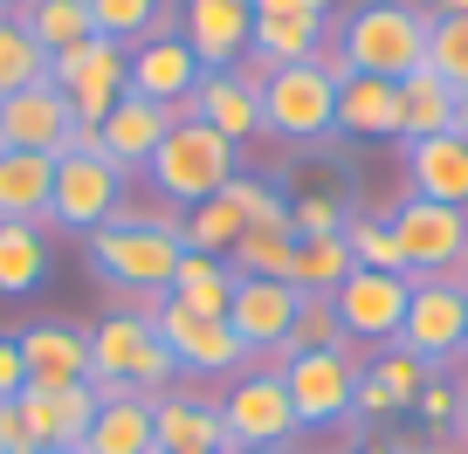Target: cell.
<instances>
[{
    "mask_svg": "<svg viewBox=\"0 0 468 454\" xmlns=\"http://www.w3.org/2000/svg\"><path fill=\"white\" fill-rule=\"evenodd\" d=\"M427 0H351L345 15H331V42L324 56L337 62V76H413L427 62Z\"/></svg>",
    "mask_w": 468,
    "mask_h": 454,
    "instance_id": "1",
    "label": "cell"
},
{
    "mask_svg": "<svg viewBox=\"0 0 468 454\" xmlns=\"http://www.w3.org/2000/svg\"><path fill=\"white\" fill-rule=\"evenodd\" d=\"M83 255H90V276L111 282L124 303H138V296H165V290H173L179 255H186V241H179V214L111 220V227H97V235L83 241Z\"/></svg>",
    "mask_w": 468,
    "mask_h": 454,
    "instance_id": "2",
    "label": "cell"
},
{
    "mask_svg": "<svg viewBox=\"0 0 468 454\" xmlns=\"http://www.w3.org/2000/svg\"><path fill=\"white\" fill-rule=\"evenodd\" d=\"M173 379H179V365H173V352L159 344L152 317H138V310L117 303V310H103V317L90 323V385H97V393L124 385V393L159 399Z\"/></svg>",
    "mask_w": 468,
    "mask_h": 454,
    "instance_id": "3",
    "label": "cell"
},
{
    "mask_svg": "<svg viewBox=\"0 0 468 454\" xmlns=\"http://www.w3.org/2000/svg\"><path fill=\"white\" fill-rule=\"evenodd\" d=\"M234 173H241L234 145L193 118V124H173V132H165V145L152 152V165H145V186L159 193L165 214H186V206L214 200V193L228 186Z\"/></svg>",
    "mask_w": 468,
    "mask_h": 454,
    "instance_id": "4",
    "label": "cell"
},
{
    "mask_svg": "<svg viewBox=\"0 0 468 454\" xmlns=\"http://www.w3.org/2000/svg\"><path fill=\"white\" fill-rule=\"evenodd\" d=\"M262 132L282 138V145H317V138H337V62H290V69L269 76L262 90Z\"/></svg>",
    "mask_w": 468,
    "mask_h": 454,
    "instance_id": "5",
    "label": "cell"
},
{
    "mask_svg": "<svg viewBox=\"0 0 468 454\" xmlns=\"http://www.w3.org/2000/svg\"><path fill=\"white\" fill-rule=\"evenodd\" d=\"M132 173H117L103 152H56V186H48V227L90 241L97 227H111L132 200Z\"/></svg>",
    "mask_w": 468,
    "mask_h": 454,
    "instance_id": "6",
    "label": "cell"
},
{
    "mask_svg": "<svg viewBox=\"0 0 468 454\" xmlns=\"http://www.w3.org/2000/svg\"><path fill=\"white\" fill-rule=\"evenodd\" d=\"M358 365H366L358 344H345V352H290V358H276V379H282V393H290V413H296L303 434H317V427H351Z\"/></svg>",
    "mask_w": 468,
    "mask_h": 454,
    "instance_id": "7",
    "label": "cell"
},
{
    "mask_svg": "<svg viewBox=\"0 0 468 454\" xmlns=\"http://www.w3.org/2000/svg\"><path fill=\"white\" fill-rule=\"evenodd\" d=\"M462 337H468V262L462 269H441V276H420L407 296V323H399V352H413L420 365H454L462 358Z\"/></svg>",
    "mask_w": 468,
    "mask_h": 454,
    "instance_id": "8",
    "label": "cell"
},
{
    "mask_svg": "<svg viewBox=\"0 0 468 454\" xmlns=\"http://www.w3.org/2000/svg\"><path fill=\"white\" fill-rule=\"evenodd\" d=\"M214 399H220V420H228L234 448H296V440H303V427H296V413H290V393H282L276 365L234 372Z\"/></svg>",
    "mask_w": 468,
    "mask_h": 454,
    "instance_id": "9",
    "label": "cell"
},
{
    "mask_svg": "<svg viewBox=\"0 0 468 454\" xmlns=\"http://www.w3.org/2000/svg\"><path fill=\"white\" fill-rule=\"evenodd\" d=\"M48 83L62 90V103L76 111V124H103V118H111V103L132 90V48L90 35V42L48 56Z\"/></svg>",
    "mask_w": 468,
    "mask_h": 454,
    "instance_id": "10",
    "label": "cell"
},
{
    "mask_svg": "<svg viewBox=\"0 0 468 454\" xmlns=\"http://www.w3.org/2000/svg\"><path fill=\"white\" fill-rule=\"evenodd\" d=\"M393 241H399V262H407V282L441 276V269H462L468 262V206H441V200H407L393 206Z\"/></svg>",
    "mask_w": 468,
    "mask_h": 454,
    "instance_id": "11",
    "label": "cell"
},
{
    "mask_svg": "<svg viewBox=\"0 0 468 454\" xmlns=\"http://www.w3.org/2000/svg\"><path fill=\"white\" fill-rule=\"evenodd\" d=\"M152 331H159V344L173 352V365L193 372V379H234V372H249V352H241V337H234L228 317H193V310H179L173 296H165Z\"/></svg>",
    "mask_w": 468,
    "mask_h": 454,
    "instance_id": "12",
    "label": "cell"
},
{
    "mask_svg": "<svg viewBox=\"0 0 468 454\" xmlns=\"http://www.w3.org/2000/svg\"><path fill=\"white\" fill-rule=\"evenodd\" d=\"M407 296H413V282L393 276V269H351V276L337 282L331 310H337L351 344H379L386 352L399 337V323H407Z\"/></svg>",
    "mask_w": 468,
    "mask_h": 454,
    "instance_id": "13",
    "label": "cell"
},
{
    "mask_svg": "<svg viewBox=\"0 0 468 454\" xmlns=\"http://www.w3.org/2000/svg\"><path fill=\"white\" fill-rule=\"evenodd\" d=\"M15 344H21L28 393H69V385H90V323L35 317V323L15 331Z\"/></svg>",
    "mask_w": 468,
    "mask_h": 454,
    "instance_id": "14",
    "label": "cell"
},
{
    "mask_svg": "<svg viewBox=\"0 0 468 454\" xmlns=\"http://www.w3.org/2000/svg\"><path fill=\"white\" fill-rule=\"evenodd\" d=\"M296 303H303V296H296L290 282H276V276H241V282H234L228 323H234V337H241L249 365H276V358L290 352Z\"/></svg>",
    "mask_w": 468,
    "mask_h": 454,
    "instance_id": "15",
    "label": "cell"
},
{
    "mask_svg": "<svg viewBox=\"0 0 468 454\" xmlns=\"http://www.w3.org/2000/svg\"><path fill=\"white\" fill-rule=\"evenodd\" d=\"M152 434H159V454H228V420H220V399L200 393V385H165L152 399Z\"/></svg>",
    "mask_w": 468,
    "mask_h": 454,
    "instance_id": "16",
    "label": "cell"
},
{
    "mask_svg": "<svg viewBox=\"0 0 468 454\" xmlns=\"http://www.w3.org/2000/svg\"><path fill=\"white\" fill-rule=\"evenodd\" d=\"M179 42L200 56V69H234L255 42L249 0H179Z\"/></svg>",
    "mask_w": 468,
    "mask_h": 454,
    "instance_id": "17",
    "label": "cell"
},
{
    "mask_svg": "<svg viewBox=\"0 0 468 454\" xmlns=\"http://www.w3.org/2000/svg\"><path fill=\"white\" fill-rule=\"evenodd\" d=\"M193 118H200L207 132H220L234 152H241L249 138H262V97H255V90H241L228 69H207L200 83L173 103V124H193Z\"/></svg>",
    "mask_w": 468,
    "mask_h": 454,
    "instance_id": "18",
    "label": "cell"
},
{
    "mask_svg": "<svg viewBox=\"0 0 468 454\" xmlns=\"http://www.w3.org/2000/svg\"><path fill=\"white\" fill-rule=\"evenodd\" d=\"M69 132H76V111L62 103L56 83H35V90H15L0 97V152H69Z\"/></svg>",
    "mask_w": 468,
    "mask_h": 454,
    "instance_id": "19",
    "label": "cell"
},
{
    "mask_svg": "<svg viewBox=\"0 0 468 454\" xmlns=\"http://www.w3.org/2000/svg\"><path fill=\"white\" fill-rule=\"evenodd\" d=\"M165 132H173V111H165V103H152V97H138V90H124V97L111 103V118L97 124L103 159H111L117 173H145L152 152L165 145Z\"/></svg>",
    "mask_w": 468,
    "mask_h": 454,
    "instance_id": "20",
    "label": "cell"
},
{
    "mask_svg": "<svg viewBox=\"0 0 468 454\" xmlns=\"http://www.w3.org/2000/svg\"><path fill=\"white\" fill-rule=\"evenodd\" d=\"M83 454H159V434H152V399L145 393H97V427L83 434Z\"/></svg>",
    "mask_w": 468,
    "mask_h": 454,
    "instance_id": "21",
    "label": "cell"
},
{
    "mask_svg": "<svg viewBox=\"0 0 468 454\" xmlns=\"http://www.w3.org/2000/svg\"><path fill=\"white\" fill-rule=\"evenodd\" d=\"M407 193L441 200V206H468V138L441 132V138L407 145Z\"/></svg>",
    "mask_w": 468,
    "mask_h": 454,
    "instance_id": "22",
    "label": "cell"
},
{
    "mask_svg": "<svg viewBox=\"0 0 468 454\" xmlns=\"http://www.w3.org/2000/svg\"><path fill=\"white\" fill-rule=\"evenodd\" d=\"M200 76H207L200 56H193L179 35H152V42L132 48V90H138V97H152V103H165V111H173Z\"/></svg>",
    "mask_w": 468,
    "mask_h": 454,
    "instance_id": "23",
    "label": "cell"
},
{
    "mask_svg": "<svg viewBox=\"0 0 468 454\" xmlns=\"http://www.w3.org/2000/svg\"><path fill=\"white\" fill-rule=\"evenodd\" d=\"M337 138H399V83L337 76Z\"/></svg>",
    "mask_w": 468,
    "mask_h": 454,
    "instance_id": "24",
    "label": "cell"
},
{
    "mask_svg": "<svg viewBox=\"0 0 468 454\" xmlns=\"http://www.w3.org/2000/svg\"><path fill=\"white\" fill-rule=\"evenodd\" d=\"M48 186H56V159L48 152H0V220L48 227Z\"/></svg>",
    "mask_w": 468,
    "mask_h": 454,
    "instance_id": "25",
    "label": "cell"
},
{
    "mask_svg": "<svg viewBox=\"0 0 468 454\" xmlns=\"http://www.w3.org/2000/svg\"><path fill=\"white\" fill-rule=\"evenodd\" d=\"M48 262H56L48 227H35V220H0V296H35L48 282Z\"/></svg>",
    "mask_w": 468,
    "mask_h": 454,
    "instance_id": "26",
    "label": "cell"
},
{
    "mask_svg": "<svg viewBox=\"0 0 468 454\" xmlns=\"http://www.w3.org/2000/svg\"><path fill=\"white\" fill-rule=\"evenodd\" d=\"M441 132H454V90L420 62L413 76H399V145H420Z\"/></svg>",
    "mask_w": 468,
    "mask_h": 454,
    "instance_id": "27",
    "label": "cell"
},
{
    "mask_svg": "<svg viewBox=\"0 0 468 454\" xmlns=\"http://www.w3.org/2000/svg\"><path fill=\"white\" fill-rule=\"evenodd\" d=\"M234 269H228V255H179V269H173V303L179 310H193V317H228V303H234Z\"/></svg>",
    "mask_w": 468,
    "mask_h": 454,
    "instance_id": "28",
    "label": "cell"
},
{
    "mask_svg": "<svg viewBox=\"0 0 468 454\" xmlns=\"http://www.w3.org/2000/svg\"><path fill=\"white\" fill-rule=\"evenodd\" d=\"M324 42H331V21H310V15H269L255 21V56L269 62V69H290V62H317Z\"/></svg>",
    "mask_w": 468,
    "mask_h": 454,
    "instance_id": "29",
    "label": "cell"
},
{
    "mask_svg": "<svg viewBox=\"0 0 468 454\" xmlns=\"http://www.w3.org/2000/svg\"><path fill=\"white\" fill-rule=\"evenodd\" d=\"M351 248H345V235H317V241H296V255H290V290L296 296H337V282L351 276Z\"/></svg>",
    "mask_w": 468,
    "mask_h": 454,
    "instance_id": "30",
    "label": "cell"
},
{
    "mask_svg": "<svg viewBox=\"0 0 468 454\" xmlns=\"http://www.w3.org/2000/svg\"><path fill=\"white\" fill-rule=\"evenodd\" d=\"M15 21L48 48V56H62V48H76V42L97 35V28H90V0H21Z\"/></svg>",
    "mask_w": 468,
    "mask_h": 454,
    "instance_id": "31",
    "label": "cell"
},
{
    "mask_svg": "<svg viewBox=\"0 0 468 454\" xmlns=\"http://www.w3.org/2000/svg\"><path fill=\"white\" fill-rule=\"evenodd\" d=\"M290 255H296V235L290 220H269V227H241V241L228 248V269L234 276H290Z\"/></svg>",
    "mask_w": 468,
    "mask_h": 454,
    "instance_id": "32",
    "label": "cell"
},
{
    "mask_svg": "<svg viewBox=\"0 0 468 454\" xmlns=\"http://www.w3.org/2000/svg\"><path fill=\"white\" fill-rule=\"evenodd\" d=\"M241 206L228 200V193H214V200H200V206H186L179 214V241H186L193 255H228L234 241H241Z\"/></svg>",
    "mask_w": 468,
    "mask_h": 454,
    "instance_id": "33",
    "label": "cell"
},
{
    "mask_svg": "<svg viewBox=\"0 0 468 454\" xmlns=\"http://www.w3.org/2000/svg\"><path fill=\"white\" fill-rule=\"evenodd\" d=\"M173 7V0H90V28L103 35V42L117 48H138L159 35V15Z\"/></svg>",
    "mask_w": 468,
    "mask_h": 454,
    "instance_id": "34",
    "label": "cell"
},
{
    "mask_svg": "<svg viewBox=\"0 0 468 454\" xmlns=\"http://www.w3.org/2000/svg\"><path fill=\"white\" fill-rule=\"evenodd\" d=\"M35 83H48V48L35 42L15 15H0V97L35 90Z\"/></svg>",
    "mask_w": 468,
    "mask_h": 454,
    "instance_id": "35",
    "label": "cell"
},
{
    "mask_svg": "<svg viewBox=\"0 0 468 454\" xmlns=\"http://www.w3.org/2000/svg\"><path fill=\"white\" fill-rule=\"evenodd\" d=\"M345 248H351L358 269H393V276H407L399 241H393V220H386V214H351L345 220Z\"/></svg>",
    "mask_w": 468,
    "mask_h": 454,
    "instance_id": "36",
    "label": "cell"
},
{
    "mask_svg": "<svg viewBox=\"0 0 468 454\" xmlns=\"http://www.w3.org/2000/svg\"><path fill=\"white\" fill-rule=\"evenodd\" d=\"M427 69L448 90H468V15H434V28H427Z\"/></svg>",
    "mask_w": 468,
    "mask_h": 454,
    "instance_id": "37",
    "label": "cell"
},
{
    "mask_svg": "<svg viewBox=\"0 0 468 454\" xmlns=\"http://www.w3.org/2000/svg\"><path fill=\"white\" fill-rule=\"evenodd\" d=\"M345 344L351 337H345V323H337L331 296H303V303H296V323H290V352H345Z\"/></svg>",
    "mask_w": 468,
    "mask_h": 454,
    "instance_id": "38",
    "label": "cell"
},
{
    "mask_svg": "<svg viewBox=\"0 0 468 454\" xmlns=\"http://www.w3.org/2000/svg\"><path fill=\"white\" fill-rule=\"evenodd\" d=\"M366 365H372V372H379V379H386V393H393V406H399V413H413V399H420V385L434 379V365H420V358H413V352H399V344H386V352H372Z\"/></svg>",
    "mask_w": 468,
    "mask_h": 454,
    "instance_id": "39",
    "label": "cell"
},
{
    "mask_svg": "<svg viewBox=\"0 0 468 454\" xmlns=\"http://www.w3.org/2000/svg\"><path fill=\"white\" fill-rule=\"evenodd\" d=\"M351 206L337 200V193H296L290 200V235L296 241H317V235H345Z\"/></svg>",
    "mask_w": 468,
    "mask_h": 454,
    "instance_id": "40",
    "label": "cell"
},
{
    "mask_svg": "<svg viewBox=\"0 0 468 454\" xmlns=\"http://www.w3.org/2000/svg\"><path fill=\"white\" fill-rule=\"evenodd\" d=\"M48 413H56V448H83V434L97 427V385L48 393Z\"/></svg>",
    "mask_w": 468,
    "mask_h": 454,
    "instance_id": "41",
    "label": "cell"
},
{
    "mask_svg": "<svg viewBox=\"0 0 468 454\" xmlns=\"http://www.w3.org/2000/svg\"><path fill=\"white\" fill-rule=\"evenodd\" d=\"M413 413L427 420V434H454V420H462V385H454L448 372H434V379L420 385V399H413Z\"/></svg>",
    "mask_w": 468,
    "mask_h": 454,
    "instance_id": "42",
    "label": "cell"
},
{
    "mask_svg": "<svg viewBox=\"0 0 468 454\" xmlns=\"http://www.w3.org/2000/svg\"><path fill=\"white\" fill-rule=\"evenodd\" d=\"M0 454H42V440L28 434V420H21L15 399H0Z\"/></svg>",
    "mask_w": 468,
    "mask_h": 454,
    "instance_id": "43",
    "label": "cell"
},
{
    "mask_svg": "<svg viewBox=\"0 0 468 454\" xmlns=\"http://www.w3.org/2000/svg\"><path fill=\"white\" fill-rule=\"evenodd\" d=\"M255 7V21H269V15H310V21H331L337 15V0H249Z\"/></svg>",
    "mask_w": 468,
    "mask_h": 454,
    "instance_id": "44",
    "label": "cell"
},
{
    "mask_svg": "<svg viewBox=\"0 0 468 454\" xmlns=\"http://www.w3.org/2000/svg\"><path fill=\"white\" fill-rule=\"evenodd\" d=\"M28 393V372H21V344L0 337V399H21Z\"/></svg>",
    "mask_w": 468,
    "mask_h": 454,
    "instance_id": "45",
    "label": "cell"
},
{
    "mask_svg": "<svg viewBox=\"0 0 468 454\" xmlns=\"http://www.w3.org/2000/svg\"><path fill=\"white\" fill-rule=\"evenodd\" d=\"M454 138H468V90H454Z\"/></svg>",
    "mask_w": 468,
    "mask_h": 454,
    "instance_id": "46",
    "label": "cell"
},
{
    "mask_svg": "<svg viewBox=\"0 0 468 454\" xmlns=\"http://www.w3.org/2000/svg\"><path fill=\"white\" fill-rule=\"evenodd\" d=\"M427 15H468V0H427Z\"/></svg>",
    "mask_w": 468,
    "mask_h": 454,
    "instance_id": "47",
    "label": "cell"
},
{
    "mask_svg": "<svg viewBox=\"0 0 468 454\" xmlns=\"http://www.w3.org/2000/svg\"><path fill=\"white\" fill-rule=\"evenodd\" d=\"M454 440L468 448V385H462V420H454Z\"/></svg>",
    "mask_w": 468,
    "mask_h": 454,
    "instance_id": "48",
    "label": "cell"
},
{
    "mask_svg": "<svg viewBox=\"0 0 468 454\" xmlns=\"http://www.w3.org/2000/svg\"><path fill=\"white\" fill-rule=\"evenodd\" d=\"M228 454H296V448H228Z\"/></svg>",
    "mask_w": 468,
    "mask_h": 454,
    "instance_id": "49",
    "label": "cell"
},
{
    "mask_svg": "<svg viewBox=\"0 0 468 454\" xmlns=\"http://www.w3.org/2000/svg\"><path fill=\"white\" fill-rule=\"evenodd\" d=\"M42 454H83V448H42Z\"/></svg>",
    "mask_w": 468,
    "mask_h": 454,
    "instance_id": "50",
    "label": "cell"
},
{
    "mask_svg": "<svg viewBox=\"0 0 468 454\" xmlns=\"http://www.w3.org/2000/svg\"><path fill=\"white\" fill-rule=\"evenodd\" d=\"M15 7H21V0H0V15H15Z\"/></svg>",
    "mask_w": 468,
    "mask_h": 454,
    "instance_id": "51",
    "label": "cell"
},
{
    "mask_svg": "<svg viewBox=\"0 0 468 454\" xmlns=\"http://www.w3.org/2000/svg\"><path fill=\"white\" fill-rule=\"evenodd\" d=\"M462 358H468V337H462Z\"/></svg>",
    "mask_w": 468,
    "mask_h": 454,
    "instance_id": "52",
    "label": "cell"
}]
</instances>
